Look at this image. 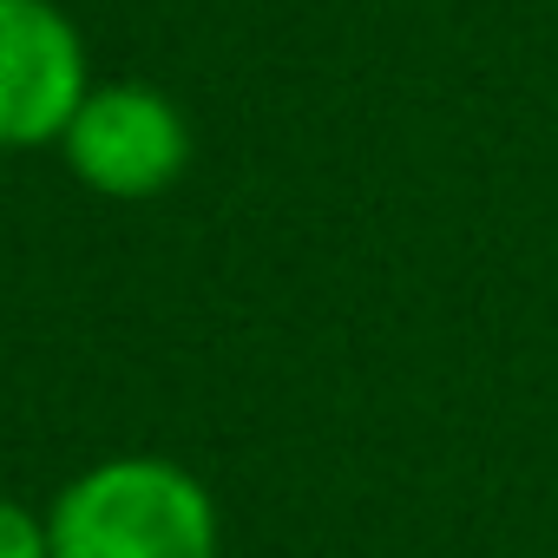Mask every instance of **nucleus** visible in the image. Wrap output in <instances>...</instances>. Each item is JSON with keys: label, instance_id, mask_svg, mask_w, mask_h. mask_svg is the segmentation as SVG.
Here are the masks:
<instances>
[{"label": "nucleus", "instance_id": "obj_1", "mask_svg": "<svg viewBox=\"0 0 558 558\" xmlns=\"http://www.w3.org/2000/svg\"><path fill=\"white\" fill-rule=\"evenodd\" d=\"M47 538L53 558H217V499L165 453H119L60 486Z\"/></svg>", "mask_w": 558, "mask_h": 558}, {"label": "nucleus", "instance_id": "obj_2", "mask_svg": "<svg viewBox=\"0 0 558 558\" xmlns=\"http://www.w3.org/2000/svg\"><path fill=\"white\" fill-rule=\"evenodd\" d=\"M60 151H66V171L86 191L138 204V197H158L184 178L191 125H184L171 93L138 86V80H112V86H93L80 99Z\"/></svg>", "mask_w": 558, "mask_h": 558}, {"label": "nucleus", "instance_id": "obj_3", "mask_svg": "<svg viewBox=\"0 0 558 558\" xmlns=\"http://www.w3.org/2000/svg\"><path fill=\"white\" fill-rule=\"evenodd\" d=\"M86 93V40L60 0H0V151L60 145Z\"/></svg>", "mask_w": 558, "mask_h": 558}, {"label": "nucleus", "instance_id": "obj_4", "mask_svg": "<svg viewBox=\"0 0 558 558\" xmlns=\"http://www.w3.org/2000/svg\"><path fill=\"white\" fill-rule=\"evenodd\" d=\"M0 558H53L47 512H27L21 499H0Z\"/></svg>", "mask_w": 558, "mask_h": 558}]
</instances>
